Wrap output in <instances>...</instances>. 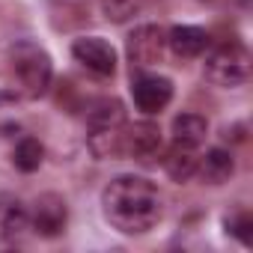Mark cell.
Segmentation results:
<instances>
[{
  "instance_id": "8fae6325",
  "label": "cell",
  "mask_w": 253,
  "mask_h": 253,
  "mask_svg": "<svg viewBox=\"0 0 253 253\" xmlns=\"http://www.w3.org/2000/svg\"><path fill=\"white\" fill-rule=\"evenodd\" d=\"M235 173V158L229 149H209L206 155H200L197 164V176L206 185H226Z\"/></svg>"
},
{
  "instance_id": "5b68a950",
  "label": "cell",
  "mask_w": 253,
  "mask_h": 253,
  "mask_svg": "<svg viewBox=\"0 0 253 253\" xmlns=\"http://www.w3.org/2000/svg\"><path fill=\"white\" fill-rule=\"evenodd\" d=\"M161 152V128L155 122H134L119 128V158H134V161H152Z\"/></svg>"
},
{
  "instance_id": "6da1fadb",
  "label": "cell",
  "mask_w": 253,
  "mask_h": 253,
  "mask_svg": "<svg viewBox=\"0 0 253 253\" xmlns=\"http://www.w3.org/2000/svg\"><path fill=\"white\" fill-rule=\"evenodd\" d=\"M101 214L122 235H143L158 226L164 214V203L149 179L116 176L101 191Z\"/></svg>"
},
{
  "instance_id": "9a60e30c",
  "label": "cell",
  "mask_w": 253,
  "mask_h": 253,
  "mask_svg": "<svg viewBox=\"0 0 253 253\" xmlns=\"http://www.w3.org/2000/svg\"><path fill=\"white\" fill-rule=\"evenodd\" d=\"M42 161H45V146H42L36 137H21L18 146H15V152H12L15 170H21V173H36V170L42 167Z\"/></svg>"
},
{
  "instance_id": "52a82bcc",
  "label": "cell",
  "mask_w": 253,
  "mask_h": 253,
  "mask_svg": "<svg viewBox=\"0 0 253 253\" xmlns=\"http://www.w3.org/2000/svg\"><path fill=\"white\" fill-rule=\"evenodd\" d=\"M72 57L92 75L110 78L116 72V51L107 39L101 36H81L72 42Z\"/></svg>"
},
{
  "instance_id": "2e32d148",
  "label": "cell",
  "mask_w": 253,
  "mask_h": 253,
  "mask_svg": "<svg viewBox=\"0 0 253 253\" xmlns=\"http://www.w3.org/2000/svg\"><path fill=\"white\" fill-rule=\"evenodd\" d=\"M146 0H98V9L110 24H125L134 15H140Z\"/></svg>"
},
{
  "instance_id": "4fadbf2b",
  "label": "cell",
  "mask_w": 253,
  "mask_h": 253,
  "mask_svg": "<svg viewBox=\"0 0 253 253\" xmlns=\"http://www.w3.org/2000/svg\"><path fill=\"white\" fill-rule=\"evenodd\" d=\"M170 134H173V143L200 149L209 137V122L200 113H179L170 125Z\"/></svg>"
},
{
  "instance_id": "9c48e42d",
  "label": "cell",
  "mask_w": 253,
  "mask_h": 253,
  "mask_svg": "<svg viewBox=\"0 0 253 253\" xmlns=\"http://www.w3.org/2000/svg\"><path fill=\"white\" fill-rule=\"evenodd\" d=\"M30 229V211L18 197L0 194V241L18 244Z\"/></svg>"
},
{
  "instance_id": "7c38bea8",
  "label": "cell",
  "mask_w": 253,
  "mask_h": 253,
  "mask_svg": "<svg viewBox=\"0 0 253 253\" xmlns=\"http://www.w3.org/2000/svg\"><path fill=\"white\" fill-rule=\"evenodd\" d=\"M161 164H164V173H167L173 182H188L191 176H197L200 149H191V146H179V143H170V149L164 152Z\"/></svg>"
},
{
  "instance_id": "5bb4252c",
  "label": "cell",
  "mask_w": 253,
  "mask_h": 253,
  "mask_svg": "<svg viewBox=\"0 0 253 253\" xmlns=\"http://www.w3.org/2000/svg\"><path fill=\"white\" fill-rule=\"evenodd\" d=\"M122 122H125V107L119 98H101L86 113L89 131H110V128H119Z\"/></svg>"
},
{
  "instance_id": "8992f818",
  "label": "cell",
  "mask_w": 253,
  "mask_h": 253,
  "mask_svg": "<svg viewBox=\"0 0 253 253\" xmlns=\"http://www.w3.org/2000/svg\"><path fill=\"white\" fill-rule=\"evenodd\" d=\"M27 211H30V229L39 232L42 238H57V235L66 232L69 206H66V200L60 194H54V191L39 194Z\"/></svg>"
},
{
  "instance_id": "7a4b0ae2",
  "label": "cell",
  "mask_w": 253,
  "mask_h": 253,
  "mask_svg": "<svg viewBox=\"0 0 253 253\" xmlns=\"http://www.w3.org/2000/svg\"><path fill=\"white\" fill-rule=\"evenodd\" d=\"M9 63H12V75L27 98H42L48 92L51 78H54V63L45 48H39L33 42H18L9 51Z\"/></svg>"
},
{
  "instance_id": "30bf717a",
  "label": "cell",
  "mask_w": 253,
  "mask_h": 253,
  "mask_svg": "<svg viewBox=\"0 0 253 253\" xmlns=\"http://www.w3.org/2000/svg\"><path fill=\"white\" fill-rule=\"evenodd\" d=\"M167 48L179 60L203 57L209 48V33L203 27H194V24H176L173 30H167Z\"/></svg>"
},
{
  "instance_id": "ba28073f",
  "label": "cell",
  "mask_w": 253,
  "mask_h": 253,
  "mask_svg": "<svg viewBox=\"0 0 253 253\" xmlns=\"http://www.w3.org/2000/svg\"><path fill=\"white\" fill-rule=\"evenodd\" d=\"M131 95L137 110H143L146 116H155L173 101V81L164 75H137L131 84Z\"/></svg>"
},
{
  "instance_id": "277c9868",
  "label": "cell",
  "mask_w": 253,
  "mask_h": 253,
  "mask_svg": "<svg viewBox=\"0 0 253 253\" xmlns=\"http://www.w3.org/2000/svg\"><path fill=\"white\" fill-rule=\"evenodd\" d=\"M167 51V30L161 24H140L128 33L125 39V54H128V63L137 69H149L158 66L164 60Z\"/></svg>"
},
{
  "instance_id": "e0dca14e",
  "label": "cell",
  "mask_w": 253,
  "mask_h": 253,
  "mask_svg": "<svg viewBox=\"0 0 253 253\" xmlns=\"http://www.w3.org/2000/svg\"><path fill=\"white\" fill-rule=\"evenodd\" d=\"M226 232H232L241 244H250V229H253V220L247 211H235V214H226Z\"/></svg>"
},
{
  "instance_id": "3957f363",
  "label": "cell",
  "mask_w": 253,
  "mask_h": 253,
  "mask_svg": "<svg viewBox=\"0 0 253 253\" xmlns=\"http://www.w3.org/2000/svg\"><path fill=\"white\" fill-rule=\"evenodd\" d=\"M203 75L209 84L220 89H238L250 81V54L241 45H220L209 51L203 63Z\"/></svg>"
}]
</instances>
